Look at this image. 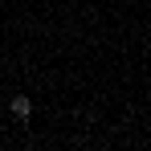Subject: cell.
Here are the masks:
<instances>
[{"label":"cell","mask_w":151,"mask_h":151,"mask_svg":"<svg viewBox=\"0 0 151 151\" xmlns=\"http://www.w3.org/2000/svg\"><path fill=\"white\" fill-rule=\"evenodd\" d=\"M8 110H12V114H17V119L25 123L29 114H33V98H29V94H17V98L8 102Z\"/></svg>","instance_id":"cell-1"}]
</instances>
